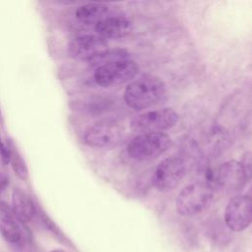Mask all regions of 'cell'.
<instances>
[{
	"label": "cell",
	"instance_id": "2",
	"mask_svg": "<svg viewBox=\"0 0 252 252\" xmlns=\"http://www.w3.org/2000/svg\"><path fill=\"white\" fill-rule=\"evenodd\" d=\"M214 188L207 182H194L185 186L178 194L175 207L182 216H193L204 211L212 202Z\"/></svg>",
	"mask_w": 252,
	"mask_h": 252
},
{
	"label": "cell",
	"instance_id": "9",
	"mask_svg": "<svg viewBox=\"0 0 252 252\" xmlns=\"http://www.w3.org/2000/svg\"><path fill=\"white\" fill-rule=\"evenodd\" d=\"M108 50L106 40L98 35L85 34L74 38L69 45V54L80 60L94 61Z\"/></svg>",
	"mask_w": 252,
	"mask_h": 252
},
{
	"label": "cell",
	"instance_id": "10",
	"mask_svg": "<svg viewBox=\"0 0 252 252\" xmlns=\"http://www.w3.org/2000/svg\"><path fill=\"white\" fill-rule=\"evenodd\" d=\"M247 179V169L239 161L228 160L220 164L217 171V182L220 188L226 191H238Z\"/></svg>",
	"mask_w": 252,
	"mask_h": 252
},
{
	"label": "cell",
	"instance_id": "8",
	"mask_svg": "<svg viewBox=\"0 0 252 252\" xmlns=\"http://www.w3.org/2000/svg\"><path fill=\"white\" fill-rule=\"evenodd\" d=\"M224 220L233 231H242L252 222V197L241 195L232 198L226 205Z\"/></svg>",
	"mask_w": 252,
	"mask_h": 252
},
{
	"label": "cell",
	"instance_id": "3",
	"mask_svg": "<svg viewBox=\"0 0 252 252\" xmlns=\"http://www.w3.org/2000/svg\"><path fill=\"white\" fill-rule=\"evenodd\" d=\"M170 145V137L163 132L145 133L133 138L128 144L127 151L134 159L149 160L163 154Z\"/></svg>",
	"mask_w": 252,
	"mask_h": 252
},
{
	"label": "cell",
	"instance_id": "16",
	"mask_svg": "<svg viewBox=\"0 0 252 252\" xmlns=\"http://www.w3.org/2000/svg\"><path fill=\"white\" fill-rule=\"evenodd\" d=\"M37 214L39 216V219L43 224V226L52 234V236L61 244L67 247L74 248V244L72 241L67 237V235L61 230V228L54 222V220L45 213L43 209L40 207L37 208Z\"/></svg>",
	"mask_w": 252,
	"mask_h": 252
},
{
	"label": "cell",
	"instance_id": "11",
	"mask_svg": "<svg viewBox=\"0 0 252 252\" xmlns=\"http://www.w3.org/2000/svg\"><path fill=\"white\" fill-rule=\"evenodd\" d=\"M132 22L121 14L110 16L95 25L98 36L106 38H121L132 32Z\"/></svg>",
	"mask_w": 252,
	"mask_h": 252
},
{
	"label": "cell",
	"instance_id": "20",
	"mask_svg": "<svg viewBox=\"0 0 252 252\" xmlns=\"http://www.w3.org/2000/svg\"><path fill=\"white\" fill-rule=\"evenodd\" d=\"M0 123H3V115H2L1 108H0Z\"/></svg>",
	"mask_w": 252,
	"mask_h": 252
},
{
	"label": "cell",
	"instance_id": "6",
	"mask_svg": "<svg viewBox=\"0 0 252 252\" xmlns=\"http://www.w3.org/2000/svg\"><path fill=\"white\" fill-rule=\"evenodd\" d=\"M122 129L113 120H100L89 127L84 134V142L94 148H106L117 145L122 139Z\"/></svg>",
	"mask_w": 252,
	"mask_h": 252
},
{
	"label": "cell",
	"instance_id": "14",
	"mask_svg": "<svg viewBox=\"0 0 252 252\" xmlns=\"http://www.w3.org/2000/svg\"><path fill=\"white\" fill-rule=\"evenodd\" d=\"M116 14L119 13L116 12L112 7L100 3L82 5L75 12V16L80 22L87 25L94 24V26L100 21Z\"/></svg>",
	"mask_w": 252,
	"mask_h": 252
},
{
	"label": "cell",
	"instance_id": "4",
	"mask_svg": "<svg viewBox=\"0 0 252 252\" xmlns=\"http://www.w3.org/2000/svg\"><path fill=\"white\" fill-rule=\"evenodd\" d=\"M138 72V65L130 58L120 59L99 65L94 72V81L102 87L123 84L133 79Z\"/></svg>",
	"mask_w": 252,
	"mask_h": 252
},
{
	"label": "cell",
	"instance_id": "12",
	"mask_svg": "<svg viewBox=\"0 0 252 252\" xmlns=\"http://www.w3.org/2000/svg\"><path fill=\"white\" fill-rule=\"evenodd\" d=\"M20 223L11 207L5 202H0V233L11 244H19L25 235Z\"/></svg>",
	"mask_w": 252,
	"mask_h": 252
},
{
	"label": "cell",
	"instance_id": "1",
	"mask_svg": "<svg viewBox=\"0 0 252 252\" xmlns=\"http://www.w3.org/2000/svg\"><path fill=\"white\" fill-rule=\"evenodd\" d=\"M165 93L164 83L156 77L140 78L130 83L123 94L125 103L134 109H145L157 103Z\"/></svg>",
	"mask_w": 252,
	"mask_h": 252
},
{
	"label": "cell",
	"instance_id": "7",
	"mask_svg": "<svg viewBox=\"0 0 252 252\" xmlns=\"http://www.w3.org/2000/svg\"><path fill=\"white\" fill-rule=\"evenodd\" d=\"M185 174V165L181 158L170 157L157 166L153 174L154 186L161 191L166 192L173 189L183 178Z\"/></svg>",
	"mask_w": 252,
	"mask_h": 252
},
{
	"label": "cell",
	"instance_id": "15",
	"mask_svg": "<svg viewBox=\"0 0 252 252\" xmlns=\"http://www.w3.org/2000/svg\"><path fill=\"white\" fill-rule=\"evenodd\" d=\"M7 147L9 149V154H10L9 163L11 164L13 171L18 176V178L26 181L29 177V169L24 158L22 157L21 153L18 151L16 145L12 140H9Z\"/></svg>",
	"mask_w": 252,
	"mask_h": 252
},
{
	"label": "cell",
	"instance_id": "5",
	"mask_svg": "<svg viewBox=\"0 0 252 252\" xmlns=\"http://www.w3.org/2000/svg\"><path fill=\"white\" fill-rule=\"evenodd\" d=\"M177 121L178 114L173 109L161 108L135 116L131 121V128L141 134L162 132L172 128Z\"/></svg>",
	"mask_w": 252,
	"mask_h": 252
},
{
	"label": "cell",
	"instance_id": "13",
	"mask_svg": "<svg viewBox=\"0 0 252 252\" xmlns=\"http://www.w3.org/2000/svg\"><path fill=\"white\" fill-rule=\"evenodd\" d=\"M11 201V209L22 224L30 222L37 214V207L32 199L21 189L13 190Z\"/></svg>",
	"mask_w": 252,
	"mask_h": 252
},
{
	"label": "cell",
	"instance_id": "19",
	"mask_svg": "<svg viewBox=\"0 0 252 252\" xmlns=\"http://www.w3.org/2000/svg\"><path fill=\"white\" fill-rule=\"evenodd\" d=\"M50 252H66V251H64V250H62V249H53V250H51Z\"/></svg>",
	"mask_w": 252,
	"mask_h": 252
},
{
	"label": "cell",
	"instance_id": "18",
	"mask_svg": "<svg viewBox=\"0 0 252 252\" xmlns=\"http://www.w3.org/2000/svg\"><path fill=\"white\" fill-rule=\"evenodd\" d=\"M9 184V178L6 175V173L1 172L0 171V195L2 194V192L7 188Z\"/></svg>",
	"mask_w": 252,
	"mask_h": 252
},
{
	"label": "cell",
	"instance_id": "17",
	"mask_svg": "<svg viewBox=\"0 0 252 252\" xmlns=\"http://www.w3.org/2000/svg\"><path fill=\"white\" fill-rule=\"evenodd\" d=\"M0 157H1V160L3 162V164H8L9 163V149L7 147V145H5V143L3 142L1 136H0Z\"/></svg>",
	"mask_w": 252,
	"mask_h": 252
}]
</instances>
